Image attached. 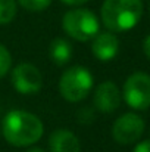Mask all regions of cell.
Returning a JSON list of instances; mask_svg holds the SVG:
<instances>
[{"label": "cell", "mask_w": 150, "mask_h": 152, "mask_svg": "<svg viewBox=\"0 0 150 152\" xmlns=\"http://www.w3.org/2000/svg\"><path fill=\"white\" fill-rule=\"evenodd\" d=\"M1 132L7 143L22 148L37 143L44 132L41 120L22 109H15L6 114L1 123Z\"/></svg>", "instance_id": "cell-1"}, {"label": "cell", "mask_w": 150, "mask_h": 152, "mask_svg": "<svg viewBox=\"0 0 150 152\" xmlns=\"http://www.w3.org/2000/svg\"><path fill=\"white\" fill-rule=\"evenodd\" d=\"M101 22L112 33L134 28L143 15L141 0H104L101 4Z\"/></svg>", "instance_id": "cell-2"}, {"label": "cell", "mask_w": 150, "mask_h": 152, "mask_svg": "<svg viewBox=\"0 0 150 152\" xmlns=\"http://www.w3.org/2000/svg\"><path fill=\"white\" fill-rule=\"evenodd\" d=\"M63 31L77 42H90L100 31L97 16L84 7L71 9L63 15L62 19Z\"/></svg>", "instance_id": "cell-3"}, {"label": "cell", "mask_w": 150, "mask_h": 152, "mask_svg": "<svg viewBox=\"0 0 150 152\" xmlns=\"http://www.w3.org/2000/svg\"><path fill=\"white\" fill-rule=\"evenodd\" d=\"M93 74L81 65L68 68L59 80V92L68 102L77 103L86 99L93 87Z\"/></svg>", "instance_id": "cell-4"}, {"label": "cell", "mask_w": 150, "mask_h": 152, "mask_svg": "<svg viewBox=\"0 0 150 152\" xmlns=\"http://www.w3.org/2000/svg\"><path fill=\"white\" fill-rule=\"evenodd\" d=\"M122 96L133 109L144 111L150 108V75L146 72L131 74L124 83Z\"/></svg>", "instance_id": "cell-5"}, {"label": "cell", "mask_w": 150, "mask_h": 152, "mask_svg": "<svg viewBox=\"0 0 150 152\" xmlns=\"http://www.w3.org/2000/svg\"><path fill=\"white\" fill-rule=\"evenodd\" d=\"M144 120L134 114V112H128L121 115L112 127V136L115 139V142L121 143V145H131L140 140V137L144 133Z\"/></svg>", "instance_id": "cell-6"}, {"label": "cell", "mask_w": 150, "mask_h": 152, "mask_svg": "<svg viewBox=\"0 0 150 152\" xmlns=\"http://www.w3.org/2000/svg\"><path fill=\"white\" fill-rule=\"evenodd\" d=\"M12 84L21 95H36L43 87V75L40 69L28 62L19 64L12 69Z\"/></svg>", "instance_id": "cell-7"}, {"label": "cell", "mask_w": 150, "mask_h": 152, "mask_svg": "<svg viewBox=\"0 0 150 152\" xmlns=\"http://www.w3.org/2000/svg\"><path fill=\"white\" fill-rule=\"evenodd\" d=\"M121 92L118 89V86L112 81H104L97 86V89L94 90V96L93 102L94 106L99 109L100 112L104 114H110L113 111H116L121 105Z\"/></svg>", "instance_id": "cell-8"}, {"label": "cell", "mask_w": 150, "mask_h": 152, "mask_svg": "<svg viewBox=\"0 0 150 152\" xmlns=\"http://www.w3.org/2000/svg\"><path fill=\"white\" fill-rule=\"evenodd\" d=\"M91 52L99 61H112L119 52V40L112 31L97 33L91 43Z\"/></svg>", "instance_id": "cell-9"}, {"label": "cell", "mask_w": 150, "mask_h": 152, "mask_svg": "<svg viewBox=\"0 0 150 152\" xmlns=\"http://www.w3.org/2000/svg\"><path fill=\"white\" fill-rule=\"evenodd\" d=\"M50 152H81L78 137L66 129L54 130L49 137Z\"/></svg>", "instance_id": "cell-10"}, {"label": "cell", "mask_w": 150, "mask_h": 152, "mask_svg": "<svg viewBox=\"0 0 150 152\" xmlns=\"http://www.w3.org/2000/svg\"><path fill=\"white\" fill-rule=\"evenodd\" d=\"M50 59L56 65H66L72 58V46L65 39H54L50 43Z\"/></svg>", "instance_id": "cell-11"}, {"label": "cell", "mask_w": 150, "mask_h": 152, "mask_svg": "<svg viewBox=\"0 0 150 152\" xmlns=\"http://www.w3.org/2000/svg\"><path fill=\"white\" fill-rule=\"evenodd\" d=\"M18 10L16 0H0V25H6L13 21Z\"/></svg>", "instance_id": "cell-12"}, {"label": "cell", "mask_w": 150, "mask_h": 152, "mask_svg": "<svg viewBox=\"0 0 150 152\" xmlns=\"http://www.w3.org/2000/svg\"><path fill=\"white\" fill-rule=\"evenodd\" d=\"M28 12H43L50 6L51 0H16Z\"/></svg>", "instance_id": "cell-13"}, {"label": "cell", "mask_w": 150, "mask_h": 152, "mask_svg": "<svg viewBox=\"0 0 150 152\" xmlns=\"http://www.w3.org/2000/svg\"><path fill=\"white\" fill-rule=\"evenodd\" d=\"M10 66H12L10 52L0 43V78H3L10 71Z\"/></svg>", "instance_id": "cell-14"}, {"label": "cell", "mask_w": 150, "mask_h": 152, "mask_svg": "<svg viewBox=\"0 0 150 152\" xmlns=\"http://www.w3.org/2000/svg\"><path fill=\"white\" fill-rule=\"evenodd\" d=\"M134 152H150V139H146L137 143V146L134 148Z\"/></svg>", "instance_id": "cell-15"}, {"label": "cell", "mask_w": 150, "mask_h": 152, "mask_svg": "<svg viewBox=\"0 0 150 152\" xmlns=\"http://www.w3.org/2000/svg\"><path fill=\"white\" fill-rule=\"evenodd\" d=\"M143 52H144V55L150 59V34L143 40Z\"/></svg>", "instance_id": "cell-16"}, {"label": "cell", "mask_w": 150, "mask_h": 152, "mask_svg": "<svg viewBox=\"0 0 150 152\" xmlns=\"http://www.w3.org/2000/svg\"><path fill=\"white\" fill-rule=\"evenodd\" d=\"M60 1L68 4V6H81V4L87 3L88 0H60Z\"/></svg>", "instance_id": "cell-17"}, {"label": "cell", "mask_w": 150, "mask_h": 152, "mask_svg": "<svg viewBox=\"0 0 150 152\" xmlns=\"http://www.w3.org/2000/svg\"><path fill=\"white\" fill-rule=\"evenodd\" d=\"M25 152H46L44 149H41V148H37V146H33V148H30V149H27Z\"/></svg>", "instance_id": "cell-18"}]
</instances>
